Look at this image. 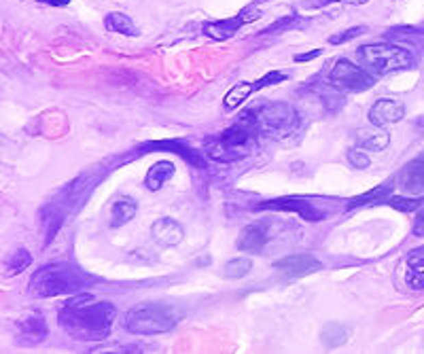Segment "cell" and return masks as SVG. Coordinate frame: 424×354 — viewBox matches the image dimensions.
<instances>
[{"mask_svg":"<svg viewBox=\"0 0 424 354\" xmlns=\"http://www.w3.org/2000/svg\"><path fill=\"white\" fill-rule=\"evenodd\" d=\"M117 318V309L108 301H96L94 295H75L58 314V325L66 336L79 342L106 340Z\"/></svg>","mask_w":424,"mask_h":354,"instance_id":"cell-1","label":"cell"},{"mask_svg":"<svg viewBox=\"0 0 424 354\" xmlns=\"http://www.w3.org/2000/svg\"><path fill=\"white\" fill-rule=\"evenodd\" d=\"M259 134H261V129L257 121V110L249 108L238 117L234 125L223 129L216 140L206 144V153L212 160L223 162V164L244 160L255 151L253 142Z\"/></svg>","mask_w":424,"mask_h":354,"instance_id":"cell-2","label":"cell"},{"mask_svg":"<svg viewBox=\"0 0 424 354\" xmlns=\"http://www.w3.org/2000/svg\"><path fill=\"white\" fill-rule=\"evenodd\" d=\"M89 276L73 263H47L30 278V293L34 297L47 299L60 295H77L89 286Z\"/></svg>","mask_w":424,"mask_h":354,"instance_id":"cell-3","label":"cell"},{"mask_svg":"<svg viewBox=\"0 0 424 354\" xmlns=\"http://www.w3.org/2000/svg\"><path fill=\"white\" fill-rule=\"evenodd\" d=\"M176 325L170 309L160 303H140L123 316V327L136 336H160L168 333Z\"/></svg>","mask_w":424,"mask_h":354,"instance_id":"cell-4","label":"cell"},{"mask_svg":"<svg viewBox=\"0 0 424 354\" xmlns=\"http://www.w3.org/2000/svg\"><path fill=\"white\" fill-rule=\"evenodd\" d=\"M359 58L377 75H388L397 71H406L414 64L412 51L401 45H390V42H375V45H365L359 49Z\"/></svg>","mask_w":424,"mask_h":354,"instance_id":"cell-5","label":"cell"},{"mask_svg":"<svg viewBox=\"0 0 424 354\" xmlns=\"http://www.w3.org/2000/svg\"><path fill=\"white\" fill-rule=\"evenodd\" d=\"M257 121L263 134L282 138V136H288L297 127L299 117L293 106L274 102V104H265L257 110Z\"/></svg>","mask_w":424,"mask_h":354,"instance_id":"cell-6","label":"cell"},{"mask_svg":"<svg viewBox=\"0 0 424 354\" xmlns=\"http://www.w3.org/2000/svg\"><path fill=\"white\" fill-rule=\"evenodd\" d=\"M327 79L333 87L346 92H365L375 85V79L369 73H365L363 68H359V66L348 60H336Z\"/></svg>","mask_w":424,"mask_h":354,"instance_id":"cell-7","label":"cell"},{"mask_svg":"<svg viewBox=\"0 0 424 354\" xmlns=\"http://www.w3.org/2000/svg\"><path fill=\"white\" fill-rule=\"evenodd\" d=\"M259 17H261V11L257 7H247L244 11H240V15H236V17L208 21V24H204V34L210 36L212 40H227V38L236 36L238 30L244 24H251V21H255Z\"/></svg>","mask_w":424,"mask_h":354,"instance_id":"cell-8","label":"cell"},{"mask_svg":"<svg viewBox=\"0 0 424 354\" xmlns=\"http://www.w3.org/2000/svg\"><path fill=\"white\" fill-rule=\"evenodd\" d=\"M257 210H276V212H295L299 214L301 218L305 220H323L327 214L323 210H319L314 204L305 197H276V200H267V202H261L257 206Z\"/></svg>","mask_w":424,"mask_h":354,"instance_id":"cell-9","label":"cell"},{"mask_svg":"<svg viewBox=\"0 0 424 354\" xmlns=\"http://www.w3.org/2000/svg\"><path fill=\"white\" fill-rule=\"evenodd\" d=\"M274 268H276V272L280 274L282 280L291 282V280H297V278L321 272L323 263L312 255H293V257H284V259L276 261Z\"/></svg>","mask_w":424,"mask_h":354,"instance_id":"cell-10","label":"cell"},{"mask_svg":"<svg viewBox=\"0 0 424 354\" xmlns=\"http://www.w3.org/2000/svg\"><path fill=\"white\" fill-rule=\"evenodd\" d=\"M15 331V340L19 346H36L47 338V323H45L40 312H26L17 318Z\"/></svg>","mask_w":424,"mask_h":354,"instance_id":"cell-11","label":"cell"},{"mask_svg":"<svg viewBox=\"0 0 424 354\" xmlns=\"http://www.w3.org/2000/svg\"><path fill=\"white\" fill-rule=\"evenodd\" d=\"M272 238V225L259 220V223H251L242 229V236L238 240V249L244 253H261L267 242Z\"/></svg>","mask_w":424,"mask_h":354,"instance_id":"cell-12","label":"cell"},{"mask_svg":"<svg viewBox=\"0 0 424 354\" xmlns=\"http://www.w3.org/2000/svg\"><path fill=\"white\" fill-rule=\"evenodd\" d=\"M403 117H406V106L401 102H397V100H390V98H380L369 110V121L375 127H384V125L397 123Z\"/></svg>","mask_w":424,"mask_h":354,"instance_id":"cell-13","label":"cell"},{"mask_svg":"<svg viewBox=\"0 0 424 354\" xmlns=\"http://www.w3.org/2000/svg\"><path fill=\"white\" fill-rule=\"evenodd\" d=\"M151 233L155 238V242L166 249H172V246H178L181 242L185 240V229L183 225L178 223V220L170 218V216H164V218H158L151 227Z\"/></svg>","mask_w":424,"mask_h":354,"instance_id":"cell-14","label":"cell"},{"mask_svg":"<svg viewBox=\"0 0 424 354\" xmlns=\"http://www.w3.org/2000/svg\"><path fill=\"white\" fill-rule=\"evenodd\" d=\"M399 185L408 193H424V155H420L401 170Z\"/></svg>","mask_w":424,"mask_h":354,"instance_id":"cell-15","label":"cell"},{"mask_svg":"<svg viewBox=\"0 0 424 354\" xmlns=\"http://www.w3.org/2000/svg\"><path fill=\"white\" fill-rule=\"evenodd\" d=\"M406 265H408V274H406L408 286L414 291H422L424 289V246L414 249L408 255Z\"/></svg>","mask_w":424,"mask_h":354,"instance_id":"cell-16","label":"cell"},{"mask_svg":"<svg viewBox=\"0 0 424 354\" xmlns=\"http://www.w3.org/2000/svg\"><path fill=\"white\" fill-rule=\"evenodd\" d=\"M176 174V166L172 162H158V164H153L147 172V179H145V185L147 189L151 191H160L172 176Z\"/></svg>","mask_w":424,"mask_h":354,"instance_id":"cell-17","label":"cell"},{"mask_svg":"<svg viewBox=\"0 0 424 354\" xmlns=\"http://www.w3.org/2000/svg\"><path fill=\"white\" fill-rule=\"evenodd\" d=\"M253 94H257L255 81H240L225 94V98H223V106H225V110H236L238 106H242L244 102H247Z\"/></svg>","mask_w":424,"mask_h":354,"instance_id":"cell-18","label":"cell"},{"mask_svg":"<svg viewBox=\"0 0 424 354\" xmlns=\"http://www.w3.org/2000/svg\"><path fill=\"white\" fill-rule=\"evenodd\" d=\"M136 212H138L136 202L129 200V197H119L113 204V208H110V227H123L136 216Z\"/></svg>","mask_w":424,"mask_h":354,"instance_id":"cell-19","label":"cell"},{"mask_svg":"<svg viewBox=\"0 0 424 354\" xmlns=\"http://www.w3.org/2000/svg\"><path fill=\"white\" fill-rule=\"evenodd\" d=\"M395 191V179H388L384 183H380L375 189L354 197V200L348 202V208H359V206H365V204H371V202H377L382 200V197H390V193Z\"/></svg>","mask_w":424,"mask_h":354,"instance_id":"cell-20","label":"cell"},{"mask_svg":"<svg viewBox=\"0 0 424 354\" xmlns=\"http://www.w3.org/2000/svg\"><path fill=\"white\" fill-rule=\"evenodd\" d=\"M104 28L108 32H117V34H125V36H136V24L125 15V13H108L104 19Z\"/></svg>","mask_w":424,"mask_h":354,"instance_id":"cell-21","label":"cell"},{"mask_svg":"<svg viewBox=\"0 0 424 354\" xmlns=\"http://www.w3.org/2000/svg\"><path fill=\"white\" fill-rule=\"evenodd\" d=\"M388 144H390V134L382 127L373 129L371 134H363L359 140V149H365V151H384Z\"/></svg>","mask_w":424,"mask_h":354,"instance_id":"cell-22","label":"cell"},{"mask_svg":"<svg viewBox=\"0 0 424 354\" xmlns=\"http://www.w3.org/2000/svg\"><path fill=\"white\" fill-rule=\"evenodd\" d=\"M348 340V329L342 327V325H327L323 331H321V342L327 346V348H338L342 344H346Z\"/></svg>","mask_w":424,"mask_h":354,"instance_id":"cell-23","label":"cell"},{"mask_svg":"<svg viewBox=\"0 0 424 354\" xmlns=\"http://www.w3.org/2000/svg\"><path fill=\"white\" fill-rule=\"evenodd\" d=\"M151 149H172V151H176L178 155H181L183 160H187L189 164H193L195 168H206V162L199 157V155L193 151V149H189V147H183V144H178V142H155V144H149Z\"/></svg>","mask_w":424,"mask_h":354,"instance_id":"cell-24","label":"cell"},{"mask_svg":"<svg viewBox=\"0 0 424 354\" xmlns=\"http://www.w3.org/2000/svg\"><path fill=\"white\" fill-rule=\"evenodd\" d=\"M305 24V21L297 15V13H291L288 17H282L278 21H274V24L270 28H265L259 32V36H274V34H282L286 30H293V28H301Z\"/></svg>","mask_w":424,"mask_h":354,"instance_id":"cell-25","label":"cell"},{"mask_svg":"<svg viewBox=\"0 0 424 354\" xmlns=\"http://www.w3.org/2000/svg\"><path fill=\"white\" fill-rule=\"evenodd\" d=\"M32 263V255L26 251V249H17L9 255V259L5 261V270L9 276H15V274H21L28 265Z\"/></svg>","mask_w":424,"mask_h":354,"instance_id":"cell-26","label":"cell"},{"mask_svg":"<svg viewBox=\"0 0 424 354\" xmlns=\"http://www.w3.org/2000/svg\"><path fill=\"white\" fill-rule=\"evenodd\" d=\"M251 270H253V261L249 257H238L225 263V276L232 280L244 278L247 274H251Z\"/></svg>","mask_w":424,"mask_h":354,"instance_id":"cell-27","label":"cell"},{"mask_svg":"<svg viewBox=\"0 0 424 354\" xmlns=\"http://www.w3.org/2000/svg\"><path fill=\"white\" fill-rule=\"evenodd\" d=\"M422 204H424V197H390L388 200L390 208H395L397 212H403V214L418 210Z\"/></svg>","mask_w":424,"mask_h":354,"instance_id":"cell-28","label":"cell"},{"mask_svg":"<svg viewBox=\"0 0 424 354\" xmlns=\"http://www.w3.org/2000/svg\"><path fill=\"white\" fill-rule=\"evenodd\" d=\"M365 32H367V28H365V26L348 28V30H344V32H338V34L329 36V45H342V42H348V40H352V38H356V36L365 34Z\"/></svg>","mask_w":424,"mask_h":354,"instance_id":"cell-29","label":"cell"},{"mask_svg":"<svg viewBox=\"0 0 424 354\" xmlns=\"http://www.w3.org/2000/svg\"><path fill=\"white\" fill-rule=\"evenodd\" d=\"M346 160L350 162V166L352 168H356V170H365V168H369V157L367 155L361 151V149H350L348 153H346Z\"/></svg>","mask_w":424,"mask_h":354,"instance_id":"cell-30","label":"cell"},{"mask_svg":"<svg viewBox=\"0 0 424 354\" xmlns=\"http://www.w3.org/2000/svg\"><path fill=\"white\" fill-rule=\"evenodd\" d=\"M388 36L395 38V40H412V42H416L418 38H422V32H418V30H414V28L399 26L397 30L388 32Z\"/></svg>","mask_w":424,"mask_h":354,"instance_id":"cell-31","label":"cell"},{"mask_svg":"<svg viewBox=\"0 0 424 354\" xmlns=\"http://www.w3.org/2000/svg\"><path fill=\"white\" fill-rule=\"evenodd\" d=\"M331 3H348V5H363L367 0H308V7H325V5H331Z\"/></svg>","mask_w":424,"mask_h":354,"instance_id":"cell-32","label":"cell"},{"mask_svg":"<svg viewBox=\"0 0 424 354\" xmlns=\"http://www.w3.org/2000/svg\"><path fill=\"white\" fill-rule=\"evenodd\" d=\"M321 55H323V49H314V51H308V53H297V55L293 58V62L303 64V62H310V60H316V58H321Z\"/></svg>","mask_w":424,"mask_h":354,"instance_id":"cell-33","label":"cell"},{"mask_svg":"<svg viewBox=\"0 0 424 354\" xmlns=\"http://www.w3.org/2000/svg\"><path fill=\"white\" fill-rule=\"evenodd\" d=\"M414 236L424 238V208L418 212V216H416V220H414Z\"/></svg>","mask_w":424,"mask_h":354,"instance_id":"cell-34","label":"cell"},{"mask_svg":"<svg viewBox=\"0 0 424 354\" xmlns=\"http://www.w3.org/2000/svg\"><path fill=\"white\" fill-rule=\"evenodd\" d=\"M45 3H49L51 7H66L71 0H45Z\"/></svg>","mask_w":424,"mask_h":354,"instance_id":"cell-35","label":"cell"},{"mask_svg":"<svg viewBox=\"0 0 424 354\" xmlns=\"http://www.w3.org/2000/svg\"><path fill=\"white\" fill-rule=\"evenodd\" d=\"M261 3H263V0H261Z\"/></svg>","mask_w":424,"mask_h":354,"instance_id":"cell-36","label":"cell"}]
</instances>
